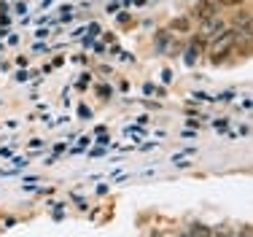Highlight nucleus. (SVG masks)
Listing matches in <instances>:
<instances>
[{"label": "nucleus", "mask_w": 253, "mask_h": 237, "mask_svg": "<svg viewBox=\"0 0 253 237\" xmlns=\"http://www.w3.org/2000/svg\"><path fill=\"white\" fill-rule=\"evenodd\" d=\"M210 16H218V3L215 0H200V3L194 5V11H191V16L189 19H210Z\"/></svg>", "instance_id": "2"}, {"label": "nucleus", "mask_w": 253, "mask_h": 237, "mask_svg": "<svg viewBox=\"0 0 253 237\" xmlns=\"http://www.w3.org/2000/svg\"><path fill=\"white\" fill-rule=\"evenodd\" d=\"M97 95H100V97H108V95H113V89L102 84V87H97Z\"/></svg>", "instance_id": "8"}, {"label": "nucleus", "mask_w": 253, "mask_h": 237, "mask_svg": "<svg viewBox=\"0 0 253 237\" xmlns=\"http://www.w3.org/2000/svg\"><path fill=\"white\" fill-rule=\"evenodd\" d=\"M78 116H81V119H92V111H89L86 105H81V108H78Z\"/></svg>", "instance_id": "7"}, {"label": "nucleus", "mask_w": 253, "mask_h": 237, "mask_svg": "<svg viewBox=\"0 0 253 237\" xmlns=\"http://www.w3.org/2000/svg\"><path fill=\"white\" fill-rule=\"evenodd\" d=\"M218 5H240V0H215Z\"/></svg>", "instance_id": "10"}, {"label": "nucleus", "mask_w": 253, "mask_h": 237, "mask_svg": "<svg viewBox=\"0 0 253 237\" xmlns=\"http://www.w3.org/2000/svg\"><path fill=\"white\" fill-rule=\"evenodd\" d=\"M213 127H215L218 132H226V121H218V119H215V121H213Z\"/></svg>", "instance_id": "9"}, {"label": "nucleus", "mask_w": 253, "mask_h": 237, "mask_svg": "<svg viewBox=\"0 0 253 237\" xmlns=\"http://www.w3.org/2000/svg\"><path fill=\"white\" fill-rule=\"evenodd\" d=\"M189 237H213V232H210V227H205V224H194Z\"/></svg>", "instance_id": "5"}, {"label": "nucleus", "mask_w": 253, "mask_h": 237, "mask_svg": "<svg viewBox=\"0 0 253 237\" xmlns=\"http://www.w3.org/2000/svg\"><path fill=\"white\" fill-rule=\"evenodd\" d=\"M224 19L221 16H210V19H205L202 22V33H200V38L202 41H208V38H215V35H221L224 33Z\"/></svg>", "instance_id": "3"}, {"label": "nucleus", "mask_w": 253, "mask_h": 237, "mask_svg": "<svg viewBox=\"0 0 253 237\" xmlns=\"http://www.w3.org/2000/svg\"><path fill=\"white\" fill-rule=\"evenodd\" d=\"M97 143H100V145H108V143H111V138H108V135H105V132H102V135L97 138Z\"/></svg>", "instance_id": "11"}, {"label": "nucleus", "mask_w": 253, "mask_h": 237, "mask_svg": "<svg viewBox=\"0 0 253 237\" xmlns=\"http://www.w3.org/2000/svg\"><path fill=\"white\" fill-rule=\"evenodd\" d=\"M162 78H165V84H170L172 81V70H165V73H162Z\"/></svg>", "instance_id": "13"}, {"label": "nucleus", "mask_w": 253, "mask_h": 237, "mask_svg": "<svg viewBox=\"0 0 253 237\" xmlns=\"http://www.w3.org/2000/svg\"><path fill=\"white\" fill-rule=\"evenodd\" d=\"M237 38L240 33L237 30H224L221 35H215V44H213V51H210V62H224L226 54H232V48L237 46Z\"/></svg>", "instance_id": "1"}, {"label": "nucleus", "mask_w": 253, "mask_h": 237, "mask_svg": "<svg viewBox=\"0 0 253 237\" xmlns=\"http://www.w3.org/2000/svg\"><path fill=\"white\" fill-rule=\"evenodd\" d=\"M243 237H251V227H248V224L243 227Z\"/></svg>", "instance_id": "15"}, {"label": "nucleus", "mask_w": 253, "mask_h": 237, "mask_svg": "<svg viewBox=\"0 0 253 237\" xmlns=\"http://www.w3.org/2000/svg\"><path fill=\"white\" fill-rule=\"evenodd\" d=\"M251 22V11L248 8H240L237 14H234V24H248Z\"/></svg>", "instance_id": "6"}, {"label": "nucleus", "mask_w": 253, "mask_h": 237, "mask_svg": "<svg viewBox=\"0 0 253 237\" xmlns=\"http://www.w3.org/2000/svg\"><path fill=\"white\" fill-rule=\"evenodd\" d=\"M170 30H172V33H189V30H191V19H189V16H178V19H172Z\"/></svg>", "instance_id": "4"}, {"label": "nucleus", "mask_w": 253, "mask_h": 237, "mask_svg": "<svg viewBox=\"0 0 253 237\" xmlns=\"http://www.w3.org/2000/svg\"><path fill=\"white\" fill-rule=\"evenodd\" d=\"M46 35H49V30H43V27L35 30V38H46Z\"/></svg>", "instance_id": "14"}, {"label": "nucleus", "mask_w": 253, "mask_h": 237, "mask_svg": "<svg viewBox=\"0 0 253 237\" xmlns=\"http://www.w3.org/2000/svg\"><path fill=\"white\" fill-rule=\"evenodd\" d=\"M14 165H16V167H25V165H27L25 156H14Z\"/></svg>", "instance_id": "12"}]
</instances>
